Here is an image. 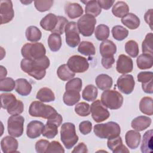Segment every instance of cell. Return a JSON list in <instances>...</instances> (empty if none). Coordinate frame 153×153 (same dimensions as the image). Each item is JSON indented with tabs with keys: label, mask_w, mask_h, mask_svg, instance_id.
Returning <instances> with one entry per match:
<instances>
[{
	"label": "cell",
	"mask_w": 153,
	"mask_h": 153,
	"mask_svg": "<svg viewBox=\"0 0 153 153\" xmlns=\"http://www.w3.org/2000/svg\"><path fill=\"white\" fill-rule=\"evenodd\" d=\"M50 62L47 56L35 60L23 58L20 62L22 70L37 80L42 79L46 74V69L50 66Z\"/></svg>",
	"instance_id": "6da1fadb"
},
{
	"label": "cell",
	"mask_w": 153,
	"mask_h": 153,
	"mask_svg": "<svg viewBox=\"0 0 153 153\" xmlns=\"http://www.w3.org/2000/svg\"><path fill=\"white\" fill-rule=\"evenodd\" d=\"M93 131L98 137L109 139L120 136L121 128L118 123L109 121L104 124H96L94 126Z\"/></svg>",
	"instance_id": "7a4b0ae2"
},
{
	"label": "cell",
	"mask_w": 153,
	"mask_h": 153,
	"mask_svg": "<svg viewBox=\"0 0 153 153\" xmlns=\"http://www.w3.org/2000/svg\"><path fill=\"white\" fill-rule=\"evenodd\" d=\"M29 114L32 117L49 120L55 117L58 113L53 107L50 105H45L41 101H33L30 105Z\"/></svg>",
	"instance_id": "3957f363"
},
{
	"label": "cell",
	"mask_w": 153,
	"mask_h": 153,
	"mask_svg": "<svg viewBox=\"0 0 153 153\" xmlns=\"http://www.w3.org/2000/svg\"><path fill=\"white\" fill-rule=\"evenodd\" d=\"M60 139L65 147L70 149L78 141L79 137L76 134L75 126L71 123H65L60 129Z\"/></svg>",
	"instance_id": "277c9868"
},
{
	"label": "cell",
	"mask_w": 153,
	"mask_h": 153,
	"mask_svg": "<svg viewBox=\"0 0 153 153\" xmlns=\"http://www.w3.org/2000/svg\"><path fill=\"white\" fill-rule=\"evenodd\" d=\"M21 54L25 59L35 60L45 56L46 50L41 42L26 43L22 47Z\"/></svg>",
	"instance_id": "5b68a950"
},
{
	"label": "cell",
	"mask_w": 153,
	"mask_h": 153,
	"mask_svg": "<svg viewBox=\"0 0 153 153\" xmlns=\"http://www.w3.org/2000/svg\"><path fill=\"white\" fill-rule=\"evenodd\" d=\"M102 104L110 109H118L123 103V97L118 91L114 90H106L102 93Z\"/></svg>",
	"instance_id": "8992f818"
},
{
	"label": "cell",
	"mask_w": 153,
	"mask_h": 153,
	"mask_svg": "<svg viewBox=\"0 0 153 153\" xmlns=\"http://www.w3.org/2000/svg\"><path fill=\"white\" fill-rule=\"evenodd\" d=\"M95 17L84 14L82 16L77 22V27L79 32L84 36H90L94 32L96 24Z\"/></svg>",
	"instance_id": "52a82bcc"
},
{
	"label": "cell",
	"mask_w": 153,
	"mask_h": 153,
	"mask_svg": "<svg viewBox=\"0 0 153 153\" xmlns=\"http://www.w3.org/2000/svg\"><path fill=\"white\" fill-rule=\"evenodd\" d=\"M25 118L20 115H12L7 121V130L10 136L19 137L23 133Z\"/></svg>",
	"instance_id": "ba28073f"
},
{
	"label": "cell",
	"mask_w": 153,
	"mask_h": 153,
	"mask_svg": "<svg viewBox=\"0 0 153 153\" xmlns=\"http://www.w3.org/2000/svg\"><path fill=\"white\" fill-rule=\"evenodd\" d=\"M90 112L92 118L96 123H101L107 120L110 113L107 108L102 104L101 100H95L90 105Z\"/></svg>",
	"instance_id": "9c48e42d"
},
{
	"label": "cell",
	"mask_w": 153,
	"mask_h": 153,
	"mask_svg": "<svg viewBox=\"0 0 153 153\" xmlns=\"http://www.w3.org/2000/svg\"><path fill=\"white\" fill-rule=\"evenodd\" d=\"M65 32L66 42L68 46L72 48H75L79 44V32L78 31L77 23L76 22H68L65 27Z\"/></svg>",
	"instance_id": "30bf717a"
},
{
	"label": "cell",
	"mask_w": 153,
	"mask_h": 153,
	"mask_svg": "<svg viewBox=\"0 0 153 153\" xmlns=\"http://www.w3.org/2000/svg\"><path fill=\"white\" fill-rule=\"evenodd\" d=\"M66 65L74 73L85 72L89 68V63L86 58L79 55H74L70 57Z\"/></svg>",
	"instance_id": "8fae6325"
},
{
	"label": "cell",
	"mask_w": 153,
	"mask_h": 153,
	"mask_svg": "<svg viewBox=\"0 0 153 153\" xmlns=\"http://www.w3.org/2000/svg\"><path fill=\"white\" fill-rule=\"evenodd\" d=\"M135 81L133 76L130 74H123L120 76L117 81L118 89L123 93L129 94L134 90Z\"/></svg>",
	"instance_id": "7c38bea8"
},
{
	"label": "cell",
	"mask_w": 153,
	"mask_h": 153,
	"mask_svg": "<svg viewBox=\"0 0 153 153\" xmlns=\"http://www.w3.org/2000/svg\"><path fill=\"white\" fill-rule=\"evenodd\" d=\"M1 24H6L11 22L14 16V11L12 1L10 0H2L0 1Z\"/></svg>",
	"instance_id": "4fadbf2b"
},
{
	"label": "cell",
	"mask_w": 153,
	"mask_h": 153,
	"mask_svg": "<svg viewBox=\"0 0 153 153\" xmlns=\"http://www.w3.org/2000/svg\"><path fill=\"white\" fill-rule=\"evenodd\" d=\"M133 69V62L132 59L125 54H120L117 61V71L120 74H126L131 72Z\"/></svg>",
	"instance_id": "5bb4252c"
},
{
	"label": "cell",
	"mask_w": 153,
	"mask_h": 153,
	"mask_svg": "<svg viewBox=\"0 0 153 153\" xmlns=\"http://www.w3.org/2000/svg\"><path fill=\"white\" fill-rule=\"evenodd\" d=\"M18 141L12 136H5L1 140V148L4 153L18 152Z\"/></svg>",
	"instance_id": "9a60e30c"
},
{
	"label": "cell",
	"mask_w": 153,
	"mask_h": 153,
	"mask_svg": "<svg viewBox=\"0 0 153 153\" xmlns=\"http://www.w3.org/2000/svg\"><path fill=\"white\" fill-rule=\"evenodd\" d=\"M44 126L43 123L40 121H31L27 126V136L30 139H35L39 137L42 134Z\"/></svg>",
	"instance_id": "2e32d148"
},
{
	"label": "cell",
	"mask_w": 153,
	"mask_h": 153,
	"mask_svg": "<svg viewBox=\"0 0 153 153\" xmlns=\"http://www.w3.org/2000/svg\"><path fill=\"white\" fill-rule=\"evenodd\" d=\"M107 146L113 153L129 152V150L123 144L122 139L120 136L108 139Z\"/></svg>",
	"instance_id": "e0dca14e"
},
{
	"label": "cell",
	"mask_w": 153,
	"mask_h": 153,
	"mask_svg": "<svg viewBox=\"0 0 153 153\" xmlns=\"http://www.w3.org/2000/svg\"><path fill=\"white\" fill-rule=\"evenodd\" d=\"M141 134L137 131L129 130L125 135V140L127 145L130 149H134L137 148L140 142Z\"/></svg>",
	"instance_id": "ac0fdd59"
},
{
	"label": "cell",
	"mask_w": 153,
	"mask_h": 153,
	"mask_svg": "<svg viewBox=\"0 0 153 153\" xmlns=\"http://www.w3.org/2000/svg\"><path fill=\"white\" fill-rule=\"evenodd\" d=\"M151 122V119L149 117L140 115L134 118L131 121V126L134 130L137 131H142L149 127Z\"/></svg>",
	"instance_id": "d6986e66"
},
{
	"label": "cell",
	"mask_w": 153,
	"mask_h": 153,
	"mask_svg": "<svg viewBox=\"0 0 153 153\" xmlns=\"http://www.w3.org/2000/svg\"><path fill=\"white\" fill-rule=\"evenodd\" d=\"M65 11L66 15L72 19L81 17L84 13L81 5L75 2H68L65 6Z\"/></svg>",
	"instance_id": "ffe728a7"
},
{
	"label": "cell",
	"mask_w": 153,
	"mask_h": 153,
	"mask_svg": "<svg viewBox=\"0 0 153 153\" xmlns=\"http://www.w3.org/2000/svg\"><path fill=\"white\" fill-rule=\"evenodd\" d=\"M58 18L54 14L48 13L40 21V26L47 31H53L56 27Z\"/></svg>",
	"instance_id": "44dd1931"
},
{
	"label": "cell",
	"mask_w": 153,
	"mask_h": 153,
	"mask_svg": "<svg viewBox=\"0 0 153 153\" xmlns=\"http://www.w3.org/2000/svg\"><path fill=\"white\" fill-rule=\"evenodd\" d=\"M16 91L22 96H28L32 91V85L25 78H19L16 81Z\"/></svg>",
	"instance_id": "7402d4cb"
},
{
	"label": "cell",
	"mask_w": 153,
	"mask_h": 153,
	"mask_svg": "<svg viewBox=\"0 0 153 153\" xmlns=\"http://www.w3.org/2000/svg\"><path fill=\"white\" fill-rule=\"evenodd\" d=\"M99 51L102 57L112 56L117 52V46L112 41L106 39L100 44Z\"/></svg>",
	"instance_id": "603a6c76"
},
{
	"label": "cell",
	"mask_w": 153,
	"mask_h": 153,
	"mask_svg": "<svg viewBox=\"0 0 153 153\" xmlns=\"http://www.w3.org/2000/svg\"><path fill=\"white\" fill-rule=\"evenodd\" d=\"M95 82L100 90H106L112 87L113 80L112 78L108 75L102 74L96 76Z\"/></svg>",
	"instance_id": "cb8c5ba5"
},
{
	"label": "cell",
	"mask_w": 153,
	"mask_h": 153,
	"mask_svg": "<svg viewBox=\"0 0 153 153\" xmlns=\"http://www.w3.org/2000/svg\"><path fill=\"white\" fill-rule=\"evenodd\" d=\"M152 129L146 131L143 136L140 146V151L143 153L152 152Z\"/></svg>",
	"instance_id": "d4e9b609"
},
{
	"label": "cell",
	"mask_w": 153,
	"mask_h": 153,
	"mask_svg": "<svg viewBox=\"0 0 153 153\" xmlns=\"http://www.w3.org/2000/svg\"><path fill=\"white\" fill-rule=\"evenodd\" d=\"M136 63L140 69H151L153 65V56L151 54L142 53L137 57Z\"/></svg>",
	"instance_id": "484cf974"
},
{
	"label": "cell",
	"mask_w": 153,
	"mask_h": 153,
	"mask_svg": "<svg viewBox=\"0 0 153 153\" xmlns=\"http://www.w3.org/2000/svg\"><path fill=\"white\" fill-rule=\"evenodd\" d=\"M121 23L128 29L133 30L139 26L140 21L136 14L129 13L121 19Z\"/></svg>",
	"instance_id": "4316f807"
},
{
	"label": "cell",
	"mask_w": 153,
	"mask_h": 153,
	"mask_svg": "<svg viewBox=\"0 0 153 153\" xmlns=\"http://www.w3.org/2000/svg\"><path fill=\"white\" fill-rule=\"evenodd\" d=\"M36 98L42 102H50L54 101L55 96L50 88L42 87L37 92Z\"/></svg>",
	"instance_id": "83f0119b"
},
{
	"label": "cell",
	"mask_w": 153,
	"mask_h": 153,
	"mask_svg": "<svg viewBox=\"0 0 153 153\" xmlns=\"http://www.w3.org/2000/svg\"><path fill=\"white\" fill-rule=\"evenodd\" d=\"M81 95L79 92L76 91H66L63 96V100L65 105L72 106L76 104L80 100Z\"/></svg>",
	"instance_id": "f1b7e54d"
},
{
	"label": "cell",
	"mask_w": 153,
	"mask_h": 153,
	"mask_svg": "<svg viewBox=\"0 0 153 153\" xmlns=\"http://www.w3.org/2000/svg\"><path fill=\"white\" fill-rule=\"evenodd\" d=\"M82 2H85V14L96 17L102 12V8L100 7L97 1H86L85 2L82 1Z\"/></svg>",
	"instance_id": "f546056e"
},
{
	"label": "cell",
	"mask_w": 153,
	"mask_h": 153,
	"mask_svg": "<svg viewBox=\"0 0 153 153\" xmlns=\"http://www.w3.org/2000/svg\"><path fill=\"white\" fill-rule=\"evenodd\" d=\"M129 12L128 5L124 1H118L112 7V13L117 17L123 18Z\"/></svg>",
	"instance_id": "4dcf8cb0"
},
{
	"label": "cell",
	"mask_w": 153,
	"mask_h": 153,
	"mask_svg": "<svg viewBox=\"0 0 153 153\" xmlns=\"http://www.w3.org/2000/svg\"><path fill=\"white\" fill-rule=\"evenodd\" d=\"M62 38L60 35L51 33L48 38V45L51 51L56 52L59 51L62 47Z\"/></svg>",
	"instance_id": "1f68e13d"
},
{
	"label": "cell",
	"mask_w": 153,
	"mask_h": 153,
	"mask_svg": "<svg viewBox=\"0 0 153 153\" xmlns=\"http://www.w3.org/2000/svg\"><path fill=\"white\" fill-rule=\"evenodd\" d=\"M98 94L97 88L93 84L87 85L82 91V99L88 102L94 101Z\"/></svg>",
	"instance_id": "d6a6232c"
},
{
	"label": "cell",
	"mask_w": 153,
	"mask_h": 153,
	"mask_svg": "<svg viewBox=\"0 0 153 153\" xmlns=\"http://www.w3.org/2000/svg\"><path fill=\"white\" fill-rule=\"evenodd\" d=\"M25 35L26 39L32 42L39 41L42 37L41 31L35 26H29L26 30Z\"/></svg>",
	"instance_id": "836d02e7"
},
{
	"label": "cell",
	"mask_w": 153,
	"mask_h": 153,
	"mask_svg": "<svg viewBox=\"0 0 153 153\" xmlns=\"http://www.w3.org/2000/svg\"><path fill=\"white\" fill-rule=\"evenodd\" d=\"M58 127L55 123L47 121L44 126L42 135L47 139H53L58 134Z\"/></svg>",
	"instance_id": "e575fe53"
},
{
	"label": "cell",
	"mask_w": 153,
	"mask_h": 153,
	"mask_svg": "<svg viewBox=\"0 0 153 153\" xmlns=\"http://www.w3.org/2000/svg\"><path fill=\"white\" fill-rule=\"evenodd\" d=\"M57 75L61 80L68 81L75 76V73L72 72L66 64H63L57 68Z\"/></svg>",
	"instance_id": "d590c367"
},
{
	"label": "cell",
	"mask_w": 153,
	"mask_h": 153,
	"mask_svg": "<svg viewBox=\"0 0 153 153\" xmlns=\"http://www.w3.org/2000/svg\"><path fill=\"white\" fill-rule=\"evenodd\" d=\"M152 99L150 97H143L139 102V109L143 114L149 116L153 114Z\"/></svg>",
	"instance_id": "8d00e7d4"
},
{
	"label": "cell",
	"mask_w": 153,
	"mask_h": 153,
	"mask_svg": "<svg viewBox=\"0 0 153 153\" xmlns=\"http://www.w3.org/2000/svg\"><path fill=\"white\" fill-rule=\"evenodd\" d=\"M78 51L84 56H93L96 54V49L93 44L89 41H81L78 46Z\"/></svg>",
	"instance_id": "74e56055"
},
{
	"label": "cell",
	"mask_w": 153,
	"mask_h": 153,
	"mask_svg": "<svg viewBox=\"0 0 153 153\" xmlns=\"http://www.w3.org/2000/svg\"><path fill=\"white\" fill-rule=\"evenodd\" d=\"M17 99L12 93H2L1 94V108L5 109H10L16 102Z\"/></svg>",
	"instance_id": "f35d334b"
},
{
	"label": "cell",
	"mask_w": 153,
	"mask_h": 153,
	"mask_svg": "<svg viewBox=\"0 0 153 153\" xmlns=\"http://www.w3.org/2000/svg\"><path fill=\"white\" fill-rule=\"evenodd\" d=\"M109 28L108 26L100 24L97 26L94 31L96 38L99 41H105L109 36Z\"/></svg>",
	"instance_id": "ab89813d"
},
{
	"label": "cell",
	"mask_w": 153,
	"mask_h": 153,
	"mask_svg": "<svg viewBox=\"0 0 153 153\" xmlns=\"http://www.w3.org/2000/svg\"><path fill=\"white\" fill-rule=\"evenodd\" d=\"M111 32L114 38L120 41L124 40L128 35V30L121 25H116L114 26Z\"/></svg>",
	"instance_id": "60d3db41"
},
{
	"label": "cell",
	"mask_w": 153,
	"mask_h": 153,
	"mask_svg": "<svg viewBox=\"0 0 153 153\" xmlns=\"http://www.w3.org/2000/svg\"><path fill=\"white\" fill-rule=\"evenodd\" d=\"M125 51L130 57H136L139 52L138 44L134 40L128 41L125 44Z\"/></svg>",
	"instance_id": "b9f144b4"
},
{
	"label": "cell",
	"mask_w": 153,
	"mask_h": 153,
	"mask_svg": "<svg viewBox=\"0 0 153 153\" xmlns=\"http://www.w3.org/2000/svg\"><path fill=\"white\" fill-rule=\"evenodd\" d=\"M152 33L150 32L146 34L145 39L142 44V50L143 53H146L149 54H153L152 49Z\"/></svg>",
	"instance_id": "7bdbcfd3"
},
{
	"label": "cell",
	"mask_w": 153,
	"mask_h": 153,
	"mask_svg": "<svg viewBox=\"0 0 153 153\" xmlns=\"http://www.w3.org/2000/svg\"><path fill=\"white\" fill-rule=\"evenodd\" d=\"M16 87V81L12 78L7 77L0 80V91L4 92H10Z\"/></svg>",
	"instance_id": "ee69618b"
},
{
	"label": "cell",
	"mask_w": 153,
	"mask_h": 153,
	"mask_svg": "<svg viewBox=\"0 0 153 153\" xmlns=\"http://www.w3.org/2000/svg\"><path fill=\"white\" fill-rule=\"evenodd\" d=\"M82 85V82L79 78H73L68 81L65 85L66 91L72 90L76 91H81Z\"/></svg>",
	"instance_id": "f6af8a7d"
},
{
	"label": "cell",
	"mask_w": 153,
	"mask_h": 153,
	"mask_svg": "<svg viewBox=\"0 0 153 153\" xmlns=\"http://www.w3.org/2000/svg\"><path fill=\"white\" fill-rule=\"evenodd\" d=\"M75 113L81 117H87L90 114V106L86 102H80L75 106Z\"/></svg>",
	"instance_id": "bcb514c9"
},
{
	"label": "cell",
	"mask_w": 153,
	"mask_h": 153,
	"mask_svg": "<svg viewBox=\"0 0 153 153\" xmlns=\"http://www.w3.org/2000/svg\"><path fill=\"white\" fill-rule=\"evenodd\" d=\"M54 1L52 0L47 1H35L34 5L36 9L39 12H45L49 10L53 6Z\"/></svg>",
	"instance_id": "7dc6e473"
},
{
	"label": "cell",
	"mask_w": 153,
	"mask_h": 153,
	"mask_svg": "<svg viewBox=\"0 0 153 153\" xmlns=\"http://www.w3.org/2000/svg\"><path fill=\"white\" fill-rule=\"evenodd\" d=\"M57 18H58L57 24L56 25V28L53 31H51V33H56L59 35H62L65 32V27L66 25L68 23V21L66 19V18H65L63 16H57Z\"/></svg>",
	"instance_id": "c3c4849f"
},
{
	"label": "cell",
	"mask_w": 153,
	"mask_h": 153,
	"mask_svg": "<svg viewBox=\"0 0 153 153\" xmlns=\"http://www.w3.org/2000/svg\"><path fill=\"white\" fill-rule=\"evenodd\" d=\"M24 110L23 103L20 100H17L16 102L13 105L10 109H7V112L10 115H20L23 112Z\"/></svg>",
	"instance_id": "681fc988"
},
{
	"label": "cell",
	"mask_w": 153,
	"mask_h": 153,
	"mask_svg": "<svg viewBox=\"0 0 153 153\" xmlns=\"http://www.w3.org/2000/svg\"><path fill=\"white\" fill-rule=\"evenodd\" d=\"M50 152H59L63 153L65 152V149L62 145L57 141L53 140L50 142L48 148L46 151V153Z\"/></svg>",
	"instance_id": "f907efd6"
},
{
	"label": "cell",
	"mask_w": 153,
	"mask_h": 153,
	"mask_svg": "<svg viewBox=\"0 0 153 153\" xmlns=\"http://www.w3.org/2000/svg\"><path fill=\"white\" fill-rule=\"evenodd\" d=\"M50 142L45 139H40L35 143V150L38 153H46L48 148Z\"/></svg>",
	"instance_id": "816d5d0a"
},
{
	"label": "cell",
	"mask_w": 153,
	"mask_h": 153,
	"mask_svg": "<svg viewBox=\"0 0 153 153\" xmlns=\"http://www.w3.org/2000/svg\"><path fill=\"white\" fill-rule=\"evenodd\" d=\"M153 73L150 71L140 72L137 74V81L141 83H145L152 80Z\"/></svg>",
	"instance_id": "f5cc1de1"
},
{
	"label": "cell",
	"mask_w": 153,
	"mask_h": 153,
	"mask_svg": "<svg viewBox=\"0 0 153 153\" xmlns=\"http://www.w3.org/2000/svg\"><path fill=\"white\" fill-rule=\"evenodd\" d=\"M79 130L81 134L86 135L89 134L92 130V123L89 121H83L79 124Z\"/></svg>",
	"instance_id": "db71d44e"
},
{
	"label": "cell",
	"mask_w": 153,
	"mask_h": 153,
	"mask_svg": "<svg viewBox=\"0 0 153 153\" xmlns=\"http://www.w3.org/2000/svg\"><path fill=\"white\" fill-rule=\"evenodd\" d=\"M114 63L115 59L114 57V56L102 57L101 60V63L102 66L106 69L111 68Z\"/></svg>",
	"instance_id": "11a10c76"
},
{
	"label": "cell",
	"mask_w": 153,
	"mask_h": 153,
	"mask_svg": "<svg viewBox=\"0 0 153 153\" xmlns=\"http://www.w3.org/2000/svg\"><path fill=\"white\" fill-rule=\"evenodd\" d=\"M98 4L101 8H103L104 10H109L115 2L114 0H99L97 1Z\"/></svg>",
	"instance_id": "9f6ffc18"
},
{
	"label": "cell",
	"mask_w": 153,
	"mask_h": 153,
	"mask_svg": "<svg viewBox=\"0 0 153 153\" xmlns=\"http://www.w3.org/2000/svg\"><path fill=\"white\" fill-rule=\"evenodd\" d=\"M142 88L145 93L152 94L153 93L152 80L145 83H142Z\"/></svg>",
	"instance_id": "6f0895ef"
},
{
	"label": "cell",
	"mask_w": 153,
	"mask_h": 153,
	"mask_svg": "<svg viewBox=\"0 0 153 153\" xmlns=\"http://www.w3.org/2000/svg\"><path fill=\"white\" fill-rule=\"evenodd\" d=\"M72 152H88L87 147L84 142H81L74 148Z\"/></svg>",
	"instance_id": "680465c9"
},
{
	"label": "cell",
	"mask_w": 153,
	"mask_h": 153,
	"mask_svg": "<svg viewBox=\"0 0 153 153\" xmlns=\"http://www.w3.org/2000/svg\"><path fill=\"white\" fill-rule=\"evenodd\" d=\"M152 9H149L148 10L145 14L144 15V19L145 21L146 22V23H148L151 29L152 30Z\"/></svg>",
	"instance_id": "91938a15"
},
{
	"label": "cell",
	"mask_w": 153,
	"mask_h": 153,
	"mask_svg": "<svg viewBox=\"0 0 153 153\" xmlns=\"http://www.w3.org/2000/svg\"><path fill=\"white\" fill-rule=\"evenodd\" d=\"M1 76H0V79H4L5 78L7 74V71L5 68H4L3 66H1Z\"/></svg>",
	"instance_id": "94428289"
},
{
	"label": "cell",
	"mask_w": 153,
	"mask_h": 153,
	"mask_svg": "<svg viewBox=\"0 0 153 153\" xmlns=\"http://www.w3.org/2000/svg\"><path fill=\"white\" fill-rule=\"evenodd\" d=\"M32 1H21V2L22 3H23V4H26V5H27V4H30V3H31Z\"/></svg>",
	"instance_id": "6125c7cd"
}]
</instances>
